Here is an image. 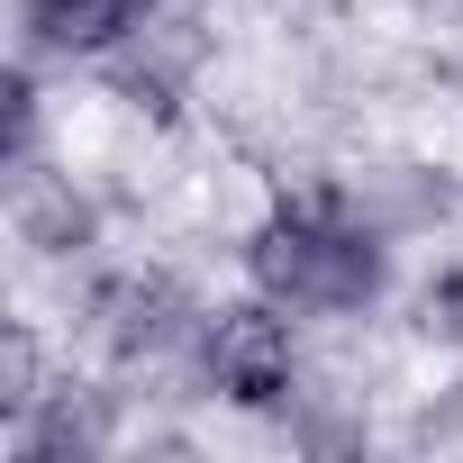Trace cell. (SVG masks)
Returning a JSON list of instances; mask_svg holds the SVG:
<instances>
[{"label":"cell","mask_w":463,"mask_h":463,"mask_svg":"<svg viewBox=\"0 0 463 463\" xmlns=\"http://www.w3.org/2000/svg\"><path fill=\"white\" fill-rule=\"evenodd\" d=\"M246 273L264 300L282 309H309V318H345V309H373L382 300V237L354 227L336 200H282L255 237H246Z\"/></svg>","instance_id":"1"},{"label":"cell","mask_w":463,"mask_h":463,"mask_svg":"<svg viewBox=\"0 0 463 463\" xmlns=\"http://www.w3.org/2000/svg\"><path fill=\"white\" fill-rule=\"evenodd\" d=\"M200 373L218 400H237V409H273L291 400V327H282V300H237V309H218L200 318Z\"/></svg>","instance_id":"2"},{"label":"cell","mask_w":463,"mask_h":463,"mask_svg":"<svg viewBox=\"0 0 463 463\" xmlns=\"http://www.w3.org/2000/svg\"><path fill=\"white\" fill-rule=\"evenodd\" d=\"M191 300H182V282H164V273H109L100 291H91V327H100V345L118 354V364H155V354H173L182 336H191Z\"/></svg>","instance_id":"3"},{"label":"cell","mask_w":463,"mask_h":463,"mask_svg":"<svg viewBox=\"0 0 463 463\" xmlns=\"http://www.w3.org/2000/svg\"><path fill=\"white\" fill-rule=\"evenodd\" d=\"M155 0H19V28L37 55H109L128 37H146Z\"/></svg>","instance_id":"4"}]
</instances>
